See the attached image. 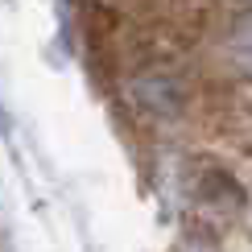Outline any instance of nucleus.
<instances>
[{"label":"nucleus","instance_id":"obj_1","mask_svg":"<svg viewBox=\"0 0 252 252\" xmlns=\"http://www.w3.org/2000/svg\"><path fill=\"white\" fill-rule=\"evenodd\" d=\"M232 54H236V62L244 70H252V17H244L240 29L232 33Z\"/></svg>","mask_w":252,"mask_h":252}]
</instances>
